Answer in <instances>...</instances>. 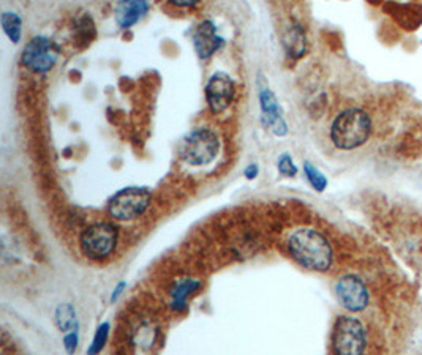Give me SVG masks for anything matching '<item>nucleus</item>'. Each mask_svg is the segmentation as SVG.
Segmentation results:
<instances>
[{"mask_svg": "<svg viewBox=\"0 0 422 355\" xmlns=\"http://www.w3.org/2000/svg\"><path fill=\"white\" fill-rule=\"evenodd\" d=\"M260 103H261V111H263V117L264 122L272 130L274 135L277 136H283L288 133V126L285 119H283V114L280 109L279 101H277V97L274 95L272 91L269 88H263L260 92Z\"/></svg>", "mask_w": 422, "mask_h": 355, "instance_id": "9d476101", "label": "nucleus"}, {"mask_svg": "<svg viewBox=\"0 0 422 355\" xmlns=\"http://www.w3.org/2000/svg\"><path fill=\"white\" fill-rule=\"evenodd\" d=\"M149 11L147 2H121L116 8V21L119 27L130 29Z\"/></svg>", "mask_w": 422, "mask_h": 355, "instance_id": "ddd939ff", "label": "nucleus"}, {"mask_svg": "<svg viewBox=\"0 0 422 355\" xmlns=\"http://www.w3.org/2000/svg\"><path fill=\"white\" fill-rule=\"evenodd\" d=\"M206 98L213 114H222L235 98V82L226 73L212 74L206 86Z\"/></svg>", "mask_w": 422, "mask_h": 355, "instance_id": "1a4fd4ad", "label": "nucleus"}, {"mask_svg": "<svg viewBox=\"0 0 422 355\" xmlns=\"http://www.w3.org/2000/svg\"><path fill=\"white\" fill-rule=\"evenodd\" d=\"M283 44L289 57L293 59H299L305 54L307 49V40H305V32L301 25H291L283 35Z\"/></svg>", "mask_w": 422, "mask_h": 355, "instance_id": "4468645a", "label": "nucleus"}, {"mask_svg": "<svg viewBox=\"0 0 422 355\" xmlns=\"http://www.w3.org/2000/svg\"><path fill=\"white\" fill-rule=\"evenodd\" d=\"M108 335H110V324L108 322H103V324L97 328V333H95V337H93V341H92V344L89 347V351H87V354L97 355L102 352V349L106 344V340H108Z\"/></svg>", "mask_w": 422, "mask_h": 355, "instance_id": "6ab92c4d", "label": "nucleus"}, {"mask_svg": "<svg viewBox=\"0 0 422 355\" xmlns=\"http://www.w3.org/2000/svg\"><path fill=\"white\" fill-rule=\"evenodd\" d=\"M0 22H2L4 32L7 34V36L10 38L11 43H20L21 40V34H22V22L21 18L16 15L13 11H5L2 18H0Z\"/></svg>", "mask_w": 422, "mask_h": 355, "instance_id": "dca6fc26", "label": "nucleus"}, {"mask_svg": "<svg viewBox=\"0 0 422 355\" xmlns=\"http://www.w3.org/2000/svg\"><path fill=\"white\" fill-rule=\"evenodd\" d=\"M304 173H305V177L308 183H310L312 188L315 189V192L318 193H323L324 189L327 188V179L326 175L321 173L319 169H317L313 166L312 163H305L304 164Z\"/></svg>", "mask_w": 422, "mask_h": 355, "instance_id": "f3484780", "label": "nucleus"}, {"mask_svg": "<svg viewBox=\"0 0 422 355\" xmlns=\"http://www.w3.org/2000/svg\"><path fill=\"white\" fill-rule=\"evenodd\" d=\"M60 49L48 36H34L22 51V65L34 73H46L53 69L59 59Z\"/></svg>", "mask_w": 422, "mask_h": 355, "instance_id": "423d86ee", "label": "nucleus"}, {"mask_svg": "<svg viewBox=\"0 0 422 355\" xmlns=\"http://www.w3.org/2000/svg\"><path fill=\"white\" fill-rule=\"evenodd\" d=\"M64 347H65V351L68 352V355H73L74 352H77V347H78V330H73V332L65 335Z\"/></svg>", "mask_w": 422, "mask_h": 355, "instance_id": "412c9836", "label": "nucleus"}, {"mask_svg": "<svg viewBox=\"0 0 422 355\" xmlns=\"http://www.w3.org/2000/svg\"><path fill=\"white\" fill-rule=\"evenodd\" d=\"M150 204V193L144 188H125L110 201V213L116 220H135L146 212Z\"/></svg>", "mask_w": 422, "mask_h": 355, "instance_id": "0eeeda50", "label": "nucleus"}, {"mask_svg": "<svg viewBox=\"0 0 422 355\" xmlns=\"http://www.w3.org/2000/svg\"><path fill=\"white\" fill-rule=\"evenodd\" d=\"M367 347V333L362 322L352 316H340L334 324L332 349L336 355H362Z\"/></svg>", "mask_w": 422, "mask_h": 355, "instance_id": "20e7f679", "label": "nucleus"}, {"mask_svg": "<svg viewBox=\"0 0 422 355\" xmlns=\"http://www.w3.org/2000/svg\"><path fill=\"white\" fill-rule=\"evenodd\" d=\"M117 227L110 223H98L87 227L81 236V250L91 259L108 257L116 248L117 243Z\"/></svg>", "mask_w": 422, "mask_h": 355, "instance_id": "39448f33", "label": "nucleus"}, {"mask_svg": "<svg viewBox=\"0 0 422 355\" xmlns=\"http://www.w3.org/2000/svg\"><path fill=\"white\" fill-rule=\"evenodd\" d=\"M371 119L359 107H350L340 112L331 125V141L340 150H352L369 141Z\"/></svg>", "mask_w": 422, "mask_h": 355, "instance_id": "f03ea898", "label": "nucleus"}, {"mask_svg": "<svg viewBox=\"0 0 422 355\" xmlns=\"http://www.w3.org/2000/svg\"><path fill=\"white\" fill-rule=\"evenodd\" d=\"M55 324L62 332L70 333L73 330H78V321H77V312L72 305L64 303L55 312Z\"/></svg>", "mask_w": 422, "mask_h": 355, "instance_id": "2eb2a0df", "label": "nucleus"}, {"mask_svg": "<svg viewBox=\"0 0 422 355\" xmlns=\"http://www.w3.org/2000/svg\"><path fill=\"white\" fill-rule=\"evenodd\" d=\"M124 289H125V283H121V284H119V286L116 288V290H114V293H112V295H111V302H114V300H117V297L122 294V290H124Z\"/></svg>", "mask_w": 422, "mask_h": 355, "instance_id": "5701e85b", "label": "nucleus"}, {"mask_svg": "<svg viewBox=\"0 0 422 355\" xmlns=\"http://www.w3.org/2000/svg\"><path fill=\"white\" fill-rule=\"evenodd\" d=\"M279 170L282 175H286V177H294L298 174V168H296L293 158L288 154H283L279 158Z\"/></svg>", "mask_w": 422, "mask_h": 355, "instance_id": "aec40b11", "label": "nucleus"}, {"mask_svg": "<svg viewBox=\"0 0 422 355\" xmlns=\"http://www.w3.org/2000/svg\"><path fill=\"white\" fill-rule=\"evenodd\" d=\"M336 297L340 305L351 313L364 312L369 307L370 294L359 276L345 275L336 283Z\"/></svg>", "mask_w": 422, "mask_h": 355, "instance_id": "6e6552de", "label": "nucleus"}, {"mask_svg": "<svg viewBox=\"0 0 422 355\" xmlns=\"http://www.w3.org/2000/svg\"><path fill=\"white\" fill-rule=\"evenodd\" d=\"M77 38L84 44L91 43L95 38V25L92 22L91 16H81L77 21Z\"/></svg>", "mask_w": 422, "mask_h": 355, "instance_id": "a211bd4d", "label": "nucleus"}, {"mask_svg": "<svg viewBox=\"0 0 422 355\" xmlns=\"http://www.w3.org/2000/svg\"><path fill=\"white\" fill-rule=\"evenodd\" d=\"M258 173H260V169H258V166L256 164H249L247 166V169H245V177H247L249 180H253V179H256V175H258Z\"/></svg>", "mask_w": 422, "mask_h": 355, "instance_id": "4be33fe9", "label": "nucleus"}, {"mask_svg": "<svg viewBox=\"0 0 422 355\" xmlns=\"http://www.w3.org/2000/svg\"><path fill=\"white\" fill-rule=\"evenodd\" d=\"M173 4L178 6H193L194 5V2H173Z\"/></svg>", "mask_w": 422, "mask_h": 355, "instance_id": "b1692460", "label": "nucleus"}, {"mask_svg": "<svg viewBox=\"0 0 422 355\" xmlns=\"http://www.w3.org/2000/svg\"><path fill=\"white\" fill-rule=\"evenodd\" d=\"M288 248L302 267L315 272L329 270L334 251L323 234L313 227H299L288 239Z\"/></svg>", "mask_w": 422, "mask_h": 355, "instance_id": "f257e3e1", "label": "nucleus"}, {"mask_svg": "<svg viewBox=\"0 0 422 355\" xmlns=\"http://www.w3.org/2000/svg\"><path fill=\"white\" fill-rule=\"evenodd\" d=\"M193 44L201 59H209L212 54H216L223 46V38L217 34L216 24L212 21H204L194 32Z\"/></svg>", "mask_w": 422, "mask_h": 355, "instance_id": "9b49d317", "label": "nucleus"}, {"mask_svg": "<svg viewBox=\"0 0 422 355\" xmlns=\"http://www.w3.org/2000/svg\"><path fill=\"white\" fill-rule=\"evenodd\" d=\"M220 149L218 136L209 128H194L179 144V155L190 166H206L216 160Z\"/></svg>", "mask_w": 422, "mask_h": 355, "instance_id": "7ed1b4c3", "label": "nucleus"}, {"mask_svg": "<svg viewBox=\"0 0 422 355\" xmlns=\"http://www.w3.org/2000/svg\"><path fill=\"white\" fill-rule=\"evenodd\" d=\"M201 289V281L193 278H180L173 284L169 295H171V308L176 312H182L187 308V302L194 293Z\"/></svg>", "mask_w": 422, "mask_h": 355, "instance_id": "f8f14e48", "label": "nucleus"}]
</instances>
